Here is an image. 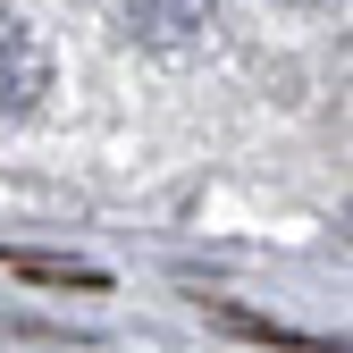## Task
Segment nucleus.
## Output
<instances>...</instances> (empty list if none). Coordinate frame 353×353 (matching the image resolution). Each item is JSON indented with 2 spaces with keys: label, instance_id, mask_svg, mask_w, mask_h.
Returning <instances> with one entry per match:
<instances>
[{
  "label": "nucleus",
  "instance_id": "obj_3",
  "mask_svg": "<svg viewBox=\"0 0 353 353\" xmlns=\"http://www.w3.org/2000/svg\"><path fill=\"white\" fill-rule=\"evenodd\" d=\"M0 270H17V278H34V286H84V294L101 286V270H84V261H59V252H0Z\"/></svg>",
  "mask_w": 353,
  "mask_h": 353
},
{
  "label": "nucleus",
  "instance_id": "obj_1",
  "mask_svg": "<svg viewBox=\"0 0 353 353\" xmlns=\"http://www.w3.org/2000/svg\"><path fill=\"white\" fill-rule=\"evenodd\" d=\"M118 17L152 51H185V42H202L219 26V0H118Z\"/></svg>",
  "mask_w": 353,
  "mask_h": 353
},
{
  "label": "nucleus",
  "instance_id": "obj_2",
  "mask_svg": "<svg viewBox=\"0 0 353 353\" xmlns=\"http://www.w3.org/2000/svg\"><path fill=\"white\" fill-rule=\"evenodd\" d=\"M42 84H51V68H42L34 34H26L17 17H0V118L34 110V93H42Z\"/></svg>",
  "mask_w": 353,
  "mask_h": 353
},
{
  "label": "nucleus",
  "instance_id": "obj_5",
  "mask_svg": "<svg viewBox=\"0 0 353 353\" xmlns=\"http://www.w3.org/2000/svg\"><path fill=\"white\" fill-rule=\"evenodd\" d=\"M286 9H345V0H286Z\"/></svg>",
  "mask_w": 353,
  "mask_h": 353
},
{
  "label": "nucleus",
  "instance_id": "obj_4",
  "mask_svg": "<svg viewBox=\"0 0 353 353\" xmlns=\"http://www.w3.org/2000/svg\"><path fill=\"white\" fill-rule=\"evenodd\" d=\"M219 320H228L236 336H261V345H312V336H294V328H278V320H261V312H236V303H219Z\"/></svg>",
  "mask_w": 353,
  "mask_h": 353
}]
</instances>
